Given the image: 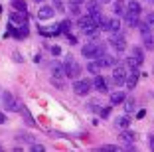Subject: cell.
<instances>
[{
	"label": "cell",
	"instance_id": "obj_1",
	"mask_svg": "<svg viewBox=\"0 0 154 152\" xmlns=\"http://www.w3.org/2000/svg\"><path fill=\"white\" fill-rule=\"evenodd\" d=\"M77 26H79V30H81L83 36L87 38H95L97 34H99V26L95 24V20L91 18L89 14H85V16H77Z\"/></svg>",
	"mask_w": 154,
	"mask_h": 152
},
{
	"label": "cell",
	"instance_id": "obj_2",
	"mask_svg": "<svg viewBox=\"0 0 154 152\" xmlns=\"http://www.w3.org/2000/svg\"><path fill=\"white\" fill-rule=\"evenodd\" d=\"M140 12H142L140 2H136V0H131V2L125 6V14H122V18L127 20L128 26L134 28V26H136V22H138V16H140Z\"/></svg>",
	"mask_w": 154,
	"mask_h": 152
},
{
	"label": "cell",
	"instance_id": "obj_3",
	"mask_svg": "<svg viewBox=\"0 0 154 152\" xmlns=\"http://www.w3.org/2000/svg\"><path fill=\"white\" fill-rule=\"evenodd\" d=\"M105 51H107V45L105 44H95V42L81 48V55L85 59H97V57H101Z\"/></svg>",
	"mask_w": 154,
	"mask_h": 152
},
{
	"label": "cell",
	"instance_id": "obj_4",
	"mask_svg": "<svg viewBox=\"0 0 154 152\" xmlns=\"http://www.w3.org/2000/svg\"><path fill=\"white\" fill-rule=\"evenodd\" d=\"M63 75L69 77V79H77V77L81 75V65H79L71 55H67L65 61H63Z\"/></svg>",
	"mask_w": 154,
	"mask_h": 152
},
{
	"label": "cell",
	"instance_id": "obj_5",
	"mask_svg": "<svg viewBox=\"0 0 154 152\" xmlns=\"http://www.w3.org/2000/svg\"><path fill=\"white\" fill-rule=\"evenodd\" d=\"M91 89H93V81L89 79H75L73 81V93L83 97V95H89Z\"/></svg>",
	"mask_w": 154,
	"mask_h": 152
},
{
	"label": "cell",
	"instance_id": "obj_6",
	"mask_svg": "<svg viewBox=\"0 0 154 152\" xmlns=\"http://www.w3.org/2000/svg\"><path fill=\"white\" fill-rule=\"evenodd\" d=\"M125 79H127V67L125 65H113L111 81H113L117 87H121V85H125Z\"/></svg>",
	"mask_w": 154,
	"mask_h": 152
},
{
	"label": "cell",
	"instance_id": "obj_7",
	"mask_svg": "<svg viewBox=\"0 0 154 152\" xmlns=\"http://www.w3.org/2000/svg\"><path fill=\"white\" fill-rule=\"evenodd\" d=\"M107 44H111L113 49H117V51H125V49H127V40H125V36L119 34V32H113V34H111Z\"/></svg>",
	"mask_w": 154,
	"mask_h": 152
},
{
	"label": "cell",
	"instance_id": "obj_8",
	"mask_svg": "<svg viewBox=\"0 0 154 152\" xmlns=\"http://www.w3.org/2000/svg\"><path fill=\"white\" fill-rule=\"evenodd\" d=\"M2 103H4V107L8 109V111H12V113L20 111V107H22V103L16 101V99L12 97V93H8V91H2Z\"/></svg>",
	"mask_w": 154,
	"mask_h": 152
},
{
	"label": "cell",
	"instance_id": "obj_9",
	"mask_svg": "<svg viewBox=\"0 0 154 152\" xmlns=\"http://www.w3.org/2000/svg\"><path fill=\"white\" fill-rule=\"evenodd\" d=\"M138 77H140V71H138V67H134V69H131V71H127V79H125V85H127L128 91H132L136 87V83H138Z\"/></svg>",
	"mask_w": 154,
	"mask_h": 152
},
{
	"label": "cell",
	"instance_id": "obj_10",
	"mask_svg": "<svg viewBox=\"0 0 154 152\" xmlns=\"http://www.w3.org/2000/svg\"><path fill=\"white\" fill-rule=\"evenodd\" d=\"M134 132H132V130H128V129H122V132L119 134V142H122L125 144V148L127 146H132V144H134Z\"/></svg>",
	"mask_w": 154,
	"mask_h": 152
},
{
	"label": "cell",
	"instance_id": "obj_11",
	"mask_svg": "<svg viewBox=\"0 0 154 152\" xmlns=\"http://www.w3.org/2000/svg\"><path fill=\"white\" fill-rule=\"evenodd\" d=\"M54 16H55L54 6L44 4V6H40V10H38V20H51Z\"/></svg>",
	"mask_w": 154,
	"mask_h": 152
},
{
	"label": "cell",
	"instance_id": "obj_12",
	"mask_svg": "<svg viewBox=\"0 0 154 152\" xmlns=\"http://www.w3.org/2000/svg\"><path fill=\"white\" fill-rule=\"evenodd\" d=\"M93 87H95L99 93H107V91H109V81L103 79L101 73H99V75H95V79H93Z\"/></svg>",
	"mask_w": 154,
	"mask_h": 152
},
{
	"label": "cell",
	"instance_id": "obj_13",
	"mask_svg": "<svg viewBox=\"0 0 154 152\" xmlns=\"http://www.w3.org/2000/svg\"><path fill=\"white\" fill-rule=\"evenodd\" d=\"M101 8H103V4H101L99 0H87V14H89L91 18H93L95 14H99Z\"/></svg>",
	"mask_w": 154,
	"mask_h": 152
},
{
	"label": "cell",
	"instance_id": "obj_14",
	"mask_svg": "<svg viewBox=\"0 0 154 152\" xmlns=\"http://www.w3.org/2000/svg\"><path fill=\"white\" fill-rule=\"evenodd\" d=\"M87 71H89L91 75H99V73L103 71V65H101L99 59H91V61L87 63Z\"/></svg>",
	"mask_w": 154,
	"mask_h": 152
},
{
	"label": "cell",
	"instance_id": "obj_15",
	"mask_svg": "<svg viewBox=\"0 0 154 152\" xmlns=\"http://www.w3.org/2000/svg\"><path fill=\"white\" fill-rule=\"evenodd\" d=\"M97 59L101 61V65H103V67H113V65H117V57H115V55H111V54H107V51H105L101 57H97Z\"/></svg>",
	"mask_w": 154,
	"mask_h": 152
},
{
	"label": "cell",
	"instance_id": "obj_16",
	"mask_svg": "<svg viewBox=\"0 0 154 152\" xmlns=\"http://www.w3.org/2000/svg\"><path fill=\"white\" fill-rule=\"evenodd\" d=\"M125 97H127V93L125 91H113L111 93V105H122V101H125Z\"/></svg>",
	"mask_w": 154,
	"mask_h": 152
},
{
	"label": "cell",
	"instance_id": "obj_17",
	"mask_svg": "<svg viewBox=\"0 0 154 152\" xmlns=\"http://www.w3.org/2000/svg\"><path fill=\"white\" fill-rule=\"evenodd\" d=\"M131 55L136 59V63H138V65H142V63H144V49H142V48H132L131 49Z\"/></svg>",
	"mask_w": 154,
	"mask_h": 152
},
{
	"label": "cell",
	"instance_id": "obj_18",
	"mask_svg": "<svg viewBox=\"0 0 154 152\" xmlns=\"http://www.w3.org/2000/svg\"><path fill=\"white\" fill-rule=\"evenodd\" d=\"M142 44H144V49H154V34L148 32V34H142Z\"/></svg>",
	"mask_w": 154,
	"mask_h": 152
},
{
	"label": "cell",
	"instance_id": "obj_19",
	"mask_svg": "<svg viewBox=\"0 0 154 152\" xmlns=\"http://www.w3.org/2000/svg\"><path fill=\"white\" fill-rule=\"evenodd\" d=\"M20 115H22V119H24V121H26V125L28 126H34V125H36V123H34V116L32 115H30V111H28V109L26 107H24V105H22V107H20Z\"/></svg>",
	"mask_w": 154,
	"mask_h": 152
},
{
	"label": "cell",
	"instance_id": "obj_20",
	"mask_svg": "<svg viewBox=\"0 0 154 152\" xmlns=\"http://www.w3.org/2000/svg\"><path fill=\"white\" fill-rule=\"evenodd\" d=\"M125 0H115V4H113V12H115V16L117 18H121L122 14H125Z\"/></svg>",
	"mask_w": 154,
	"mask_h": 152
},
{
	"label": "cell",
	"instance_id": "obj_21",
	"mask_svg": "<svg viewBox=\"0 0 154 152\" xmlns=\"http://www.w3.org/2000/svg\"><path fill=\"white\" fill-rule=\"evenodd\" d=\"M10 22L18 24V26H20V24H26V14H24V12H12V14H10Z\"/></svg>",
	"mask_w": 154,
	"mask_h": 152
},
{
	"label": "cell",
	"instance_id": "obj_22",
	"mask_svg": "<svg viewBox=\"0 0 154 152\" xmlns=\"http://www.w3.org/2000/svg\"><path fill=\"white\" fill-rule=\"evenodd\" d=\"M51 75L54 77H59V79H63V63H51Z\"/></svg>",
	"mask_w": 154,
	"mask_h": 152
},
{
	"label": "cell",
	"instance_id": "obj_23",
	"mask_svg": "<svg viewBox=\"0 0 154 152\" xmlns=\"http://www.w3.org/2000/svg\"><path fill=\"white\" fill-rule=\"evenodd\" d=\"M115 126H117V129H128V126H131V119H128V116H117V119H115Z\"/></svg>",
	"mask_w": 154,
	"mask_h": 152
},
{
	"label": "cell",
	"instance_id": "obj_24",
	"mask_svg": "<svg viewBox=\"0 0 154 152\" xmlns=\"http://www.w3.org/2000/svg\"><path fill=\"white\" fill-rule=\"evenodd\" d=\"M122 103H125V111H127V115H132V113L136 111V101H134V99H127V97H125Z\"/></svg>",
	"mask_w": 154,
	"mask_h": 152
},
{
	"label": "cell",
	"instance_id": "obj_25",
	"mask_svg": "<svg viewBox=\"0 0 154 152\" xmlns=\"http://www.w3.org/2000/svg\"><path fill=\"white\" fill-rule=\"evenodd\" d=\"M121 30V20L119 18H113V20H109V26H107V32H111V34H113V32H119Z\"/></svg>",
	"mask_w": 154,
	"mask_h": 152
},
{
	"label": "cell",
	"instance_id": "obj_26",
	"mask_svg": "<svg viewBox=\"0 0 154 152\" xmlns=\"http://www.w3.org/2000/svg\"><path fill=\"white\" fill-rule=\"evenodd\" d=\"M12 6H14V10L24 12V14H26V10H28V6H26V2H24V0H12Z\"/></svg>",
	"mask_w": 154,
	"mask_h": 152
},
{
	"label": "cell",
	"instance_id": "obj_27",
	"mask_svg": "<svg viewBox=\"0 0 154 152\" xmlns=\"http://www.w3.org/2000/svg\"><path fill=\"white\" fill-rule=\"evenodd\" d=\"M57 28H59V34H69L71 32V20H63Z\"/></svg>",
	"mask_w": 154,
	"mask_h": 152
},
{
	"label": "cell",
	"instance_id": "obj_28",
	"mask_svg": "<svg viewBox=\"0 0 154 152\" xmlns=\"http://www.w3.org/2000/svg\"><path fill=\"white\" fill-rule=\"evenodd\" d=\"M142 22L148 26V30H150V32H154V12H148V14L144 16V20H142Z\"/></svg>",
	"mask_w": 154,
	"mask_h": 152
},
{
	"label": "cell",
	"instance_id": "obj_29",
	"mask_svg": "<svg viewBox=\"0 0 154 152\" xmlns=\"http://www.w3.org/2000/svg\"><path fill=\"white\" fill-rule=\"evenodd\" d=\"M69 12H71V16H81V4H71L69 2Z\"/></svg>",
	"mask_w": 154,
	"mask_h": 152
},
{
	"label": "cell",
	"instance_id": "obj_30",
	"mask_svg": "<svg viewBox=\"0 0 154 152\" xmlns=\"http://www.w3.org/2000/svg\"><path fill=\"white\" fill-rule=\"evenodd\" d=\"M85 107L89 109L91 113H99V107H101V105H99V101H89V103H87Z\"/></svg>",
	"mask_w": 154,
	"mask_h": 152
},
{
	"label": "cell",
	"instance_id": "obj_31",
	"mask_svg": "<svg viewBox=\"0 0 154 152\" xmlns=\"http://www.w3.org/2000/svg\"><path fill=\"white\" fill-rule=\"evenodd\" d=\"M54 10L55 12H65V6H63V0H54Z\"/></svg>",
	"mask_w": 154,
	"mask_h": 152
},
{
	"label": "cell",
	"instance_id": "obj_32",
	"mask_svg": "<svg viewBox=\"0 0 154 152\" xmlns=\"http://www.w3.org/2000/svg\"><path fill=\"white\" fill-rule=\"evenodd\" d=\"M109 115H111V107H101L99 109V116L101 119H107Z\"/></svg>",
	"mask_w": 154,
	"mask_h": 152
},
{
	"label": "cell",
	"instance_id": "obj_33",
	"mask_svg": "<svg viewBox=\"0 0 154 152\" xmlns=\"http://www.w3.org/2000/svg\"><path fill=\"white\" fill-rule=\"evenodd\" d=\"M99 150H105V152H117L119 146H113V144H103V146H99Z\"/></svg>",
	"mask_w": 154,
	"mask_h": 152
},
{
	"label": "cell",
	"instance_id": "obj_34",
	"mask_svg": "<svg viewBox=\"0 0 154 152\" xmlns=\"http://www.w3.org/2000/svg\"><path fill=\"white\" fill-rule=\"evenodd\" d=\"M125 63H127L128 69H134V67H138V63H136V59L132 57V55H131V57H127V61H125Z\"/></svg>",
	"mask_w": 154,
	"mask_h": 152
},
{
	"label": "cell",
	"instance_id": "obj_35",
	"mask_svg": "<svg viewBox=\"0 0 154 152\" xmlns=\"http://www.w3.org/2000/svg\"><path fill=\"white\" fill-rule=\"evenodd\" d=\"M30 148H32V152H44L45 150L42 144H34V142H32V146H30Z\"/></svg>",
	"mask_w": 154,
	"mask_h": 152
},
{
	"label": "cell",
	"instance_id": "obj_36",
	"mask_svg": "<svg viewBox=\"0 0 154 152\" xmlns=\"http://www.w3.org/2000/svg\"><path fill=\"white\" fill-rule=\"evenodd\" d=\"M12 57H14V61H18V63H22V61H24V59H22V55H20L18 51H14V55H12Z\"/></svg>",
	"mask_w": 154,
	"mask_h": 152
},
{
	"label": "cell",
	"instance_id": "obj_37",
	"mask_svg": "<svg viewBox=\"0 0 154 152\" xmlns=\"http://www.w3.org/2000/svg\"><path fill=\"white\" fill-rule=\"evenodd\" d=\"M51 54H54V55H59V54H61V48H59V45H54V48H51Z\"/></svg>",
	"mask_w": 154,
	"mask_h": 152
},
{
	"label": "cell",
	"instance_id": "obj_38",
	"mask_svg": "<svg viewBox=\"0 0 154 152\" xmlns=\"http://www.w3.org/2000/svg\"><path fill=\"white\" fill-rule=\"evenodd\" d=\"M148 146H150V150H154V134L148 136Z\"/></svg>",
	"mask_w": 154,
	"mask_h": 152
},
{
	"label": "cell",
	"instance_id": "obj_39",
	"mask_svg": "<svg viewBox=\"0 0 154 152\" xmlns=\"http://www.w3.org/2000/svg\"><path fill=\"white\" fill-rule=\"evenodd\" d=\"M67 38H69V44H71V45H73V44H77V38H75V36H71V32L67 34Z\"/></svg>",
	"mask_w": 154,
	"mask_h": 152
},
{
	"label": "cell",
	"instance_id": "obj_40",
	"mask_svg": "<svg viewBox=\"0 0 154 152\" xmlns=\"http://www.w3.org/2000/svg\"><path fill=\"white\" fill-rule=\"evenodd\" d=\"M144 115H146V111H142V109L136 113V116H138V119H144Z\"/></svg>",
	"mask_w": 154,
	"mask_h": 152
},
{
	"label": "cell",
	"instance_id": "obj_41",
	"mask_svg": "<svg viewBox=\"0 0 154 152\" xmlns=\"http://www.w3.org/2000/svg\"><path fill=\"white\" fill-rule=\"evenodd\" d=\"M4 123H6V115H4V113H0V125H4Z\"/></svg>",
	"mask_w": 154,
	"mask_h": 152
},
{
	"label": "cell",
	"instance_id": "obj_42",
	"mask_svg": "<svg viewBox=\"0 0 154 152\" xmlns=\"http://www.w3.org/2000/svg\"><path fill=\"white\" fill-rule=\"evenodd\" d=\"M69 2H71V4H83L85 0H69Z\"/></svg>",
	"mask_w": 154,
	"mask_h": 152
},
{
	"label": "cell",
	"instance_id": "obj_43",
	"mask_svg": "<svg viewBox=\"0 0 154 152\" xmlns=\"http://www.w3.org/2000/svg\"><path fill=\"white\" fill-rule=\"evenodd\" d=\"M99 2H101V4H109L111 0H99Z\"/></svg>",
	"mask_w": 154,
	"mask_h": 152
},
{
	"label": "cell",
	"instance_id": "obj_44",
	"mask_svg": "<svg viewBox=\"0 0 154 152\" xmlns=\"http://www.w3.org/2000/svg\"><path fill=\"white\" fill-rule=\"evenodd\" d=\"M36 2H38V4H42V2H44V0H36Z\"/></svg>",
	"mask_w": 154,
	"mask_h": 152
},
{
	"label": "cell",
	"instance_id": "obj_45",
	"mask_svg": "<svg viewBox=\"0 0 154 152\" xmlns=\"http://www.w3.org/2000/svg\"><path fill=\"white\" fill-rule=\"evenodd\" d=\"M148 2H152V4H154V0H148Z\"/></svg>",
	"mask_w": 154,
	"mask_h": 152
},
{
	"label": "cell",
	"instance_id": "obj_46",
	"mask_svg": "<svg viewBox=\"0 0 154 152\" xmlns=\"http://www.w3.org/2000/svg\"><path fill=\"white\" fill-rule=\"evenodd\" d=\"M146 2H148V0H146Z\"/></svg>",
	"mask_w": 154,
	"mask_h": 152
}]
</instances>
